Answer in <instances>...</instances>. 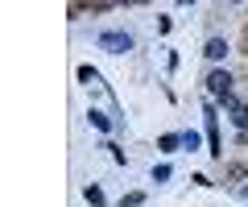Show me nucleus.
<instances>
[{
	"mask_svg": "<svg viewBox=\"0 0 248 207\" xmlns=\"http://www.w3.org/2000/svg\"><path fill=\"white\" fill-rule=\"evenodd\" d=\"M240 195H244V199H248V182H244V187H240Z\"/></svg>",
	"mask_w": 248,
	"mask_h": 207,
	"instance_id": "12",
	"label": "nucleus"
},
{
	"mask_svg": "<svg viewBox=\"0 0 248 207\" xmlns=\"http://www.w3.org/2000/svg\"><path fill=\"white\" fill-rule=\"evenodd\" d=\"M203 54H207V58H211V63H219V58H223V54H228V42H223V37H211V42H207V46H203Z\"/></svg>",
	"mask_w": 248,
	"mask_h": 207,
	"instance_id": "5",
	"label": "nucleus"
},
{
	"mask_svg": "<svg viewBox=\"0 0 248 207\" xmlns=\"http://www.w3.org/2000/svg\"><path fill=\"white\" fill-rule=\"evenodd\" d=\"M182 145H186V149H199V133H190V128H186V133H182Z\"/></svg>",
	"mask_w": 248,
	"mask_h": 207,
	"instance_id": "11",
	"label": "nucleus"
},
{
	"mask_svg": "<svg viewBox=\"0 0 248 207\" xmlns=\"http://www.w3.org/2000/svg\"><path fill=\"white\" fill-rule=\"evenodd\" d=\"M178 145H182V137H178V133H170V137H161V149H166V153H170V149H178Z\"/></svg>",
	"mask_w": 248,
	"mask_h": 207,
	"instance_id": "9",
	"label": "nucleus"
},
{
	"mask_svg": "<svg viewBox=\"0 0 248 207\" xmlns=\"http://www.w3.org/2000/svg\"><path fill=\"white\" fill-rule=\"evenodd\" d=\"M99 50H108V54H128L133 50V33H124V29H108V33L95 37Z\"/></svg>",
	"mask_w": 248,
	"mask_h": 207,
	"instance_id": "1",
	"label": "nucleus"
},
{
	"mask_svg": "<svg viewBox=\"0 0 248 207\" xmlns=\"http://www.w3.org/2000/svg\"><path fill=\"white\" fill-rule=\"evenodd\" d=\"M141 203H145L141 191H133V195H124V199H120V207H141Z\"/></svg>",
	"mask_w": 248,
	"mask_h": 207,
	"instance_id": "7",
	"label": "nucleus"
},
{
	"mask_svg": "<svg viewBox=\"0 0 248 207\" xmlns=\"http://www.w3.org/2000/svg\"><path fill=\"white\" fill-rule=\"evenodd\" d=\"M170 174H174L170 166H153V182H170Z\"/></svg>",
	"mask_w": 248,
	"mask_h": 207,
	"instance_id": "10",
	"label": "nucleus"
},
{
	"mask_svg": "<svg viewBox=\"0 0 248 207\" xmlns=\"http://www.w3.org/2000/svg\"><path fill=\"white\" fill-rule=\"evenodd\" d=\"M207 91H211L215 99H228V96H232V79H228V71H211V75H207Z\"/></svg>",
	"mask_w": 248,
	"mask_h": 207,
	"instance_id": "2",
	"label": "nucleus"
},
{
	"mask_svg": "<svg viewBox=\"0 0 248 207\" xmlns=\"http://www.w3.org/2000/svg\"><path fill=\"white\" fill-rule=\"evenodd\" d=\"M203 116H207V141H211V158H223V149H219V128H215V108H207Z\"/></svg>",
	"mask_w": 248,
	"mask_h": 207,
	"instance_id": "4",
	"label": "nucleus"
},
{
	"mask_svg": "<svg viewBox=\"0 0 248 207\" xmlns=\"http://www.w3.org/2000/svg\"><path fill=\"white\" fill-rule=\"evenodd\" d=\"M223 108H232V120L240 125V133H248V104H240L236 96H228V99H219Z\"/></svg>",
	"mask_w": 248,
	"mask_h": 207,
	"instance_id": "3",
	"label": "nucleus"
},
{
	"mask_svg": "<svg viewBox=\"0 0 248 207\" xmlns=\"http://www.w3.org/2000/svg\"><path fill=\"white\" fill-rule=\"evenodd\" d=\"M83 195H87V203H91V207H104V191H99V187H87Z\"/></svg>",
	"mask_w": 248,
	"mask_h": 207,
	"instance_id": "6",
	"label": "nucleus"
},
{
	"mask_svg": "<svg viewBox=\"0 0 248 207\" xmlns=\"http://www.w3.org/2000/svg\"><path fill=\"white\" fill-rule=\"evenodd\" d=\"M91 125H95L99 133H108V128H112V120H108V116H99V112H91Z\"/></svg>",
	"mask_w": 248,
	"mask_h": 207,
	"instance_id": "8",
	"label": "nucleus"
}]
</instances>
